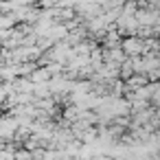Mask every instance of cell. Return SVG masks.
Returning a JSON list of instances; mask_svg holds the SVG:
<instances>
[{
	"label": "cell",
	"instance_id": "6da1fadb",
	"mask_svg": "<svg viewBox=\"0 0 160 160\" xmlns=\"http://www.w3.org/2000/svg\"><path fill=\"white\" fill-rule=\"evenodd\" d=\"M123 46H125V51H129V53H138V51H140V44H138L136 40H127Z\"/></svg>",
	"mask_w": 160,
	"mask_h": 160
}]
</instances>
